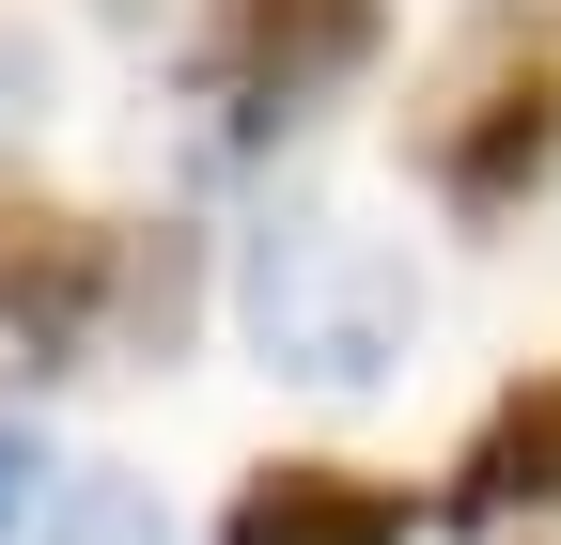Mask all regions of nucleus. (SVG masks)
<instances>
[{
    "instance_id": "obj_9",
    "label": "nucleus",
    "mask_w": 561,
    "mask_h": 545,
    "mask_svg": "<svg viewBox=\"0 0 561 545\" xmlns=\"http://www.w3.org/2000/svg\"><path fill=\"white\" fill-rule=\"evenodd\" d=\"M16 109H47V47H32V32H0V125H16Z\"/></svg>"
},
{
    "instance_id": "obj_4",
    "label": "nucleus",
    "mask_w": 561,
    "mask_h": 545,
    "mask_svg": "<svg viewBox=\"0 0 561 545\" xmlns=\"http://www.w3.org/2000/svg\"><path fill=\"white\" fill-rule=\"evenodd\" d=\"M110 281H125V234H94L79 202H32V187H0V344H32V359H79L94 327H110Z\"/></svg>"
},
{
    "instance_id": "obj_8",
    "label": "nucleus",
    "mask_w": 561,
    "mask_h": 545,
    "mask_svg": "<svg viewBox=\"0 0 561 545\" xmlns=\"http://www.w3.org/2000/svg\"><path fill=\"white\" fill-rule=\"evenodd\" d=\"M47 484H62V467H47V452H32L16 421H0V545H16V530H32V499H47Z\"/></svg>"
},
{
    "instance_id": "obj_7",
    "label": "nucleus",
    "mask_w": 561,
    "mask_h": 545,
    "mask_svg": "<svg viewBox=\"0 0 561 545\" xmlns=\"http://www.w3.org/2000/svg\"><path fill=\"white\" fill-rule=\"evenodd\" d=\"M32 545H157V499L110 484V467H62V484L32 499Z\"/></svg>"
},
{
    "instance_id": "obj_5",
    "label": "nucleus",
    "mask_w": 561,
    "mask_h": 545,
    "mask_svg": "<svg viewBox=\"0 0 561 545\" xmlns=\"http://www.w3.org/2000/svg\"><path fill=\"white\" fill-rule=\"evenodd\" d=\"M515 514H561V359L530 390H500L483 437L453 452V530H515Z\"/></svg>"
},
{
    "instance_id": "obj_3",
    "label": "nucleus",
    "mask_w": 561,
    "mask_h": 545,
    "mask_svg": "<svg viewBox=\"0 0 561 545\" xmlns=\"http://www.w3.org/2000/svg\"><path fill=\"white\" fill-rule=\"evenodd\" d=\"M375 47H390L375 0H219V32H203V109H219L234 141H265V125L328 109Z\"/></svg>"
},
{
    "instance_id": "obj_6",
    "label": "nucleus",
    "mask_w": 561,
    "mask_h": 545,
    "mask_svg": "<svg viewBox=\"0 0 561 545\" xmlns=\"http://www.w3.org/2000/svg\"><path fill=\"white\" fill-rule=\"evenodd\" d=\"M219 545H405V499L375 484V467H250L234 484V514H219Z\"/></svg>"
},
{
    "instance_id": "obj_2",
    "label": "nucleus",
    "mask_w": 561,
    "mask_h": 545,
    "mask_svg": "<svg viewBox=\"0 0 561 545\" xmlns=\"http://www.w3.org/2000/svg\"><path fill=\"white\" fill-rule=\"evenodd\" d=\"M421 172H437L453 219H515V202L561 172V32H500L453 79V109L421 125Z\"/></svg>"
},
{
    "instance_id": "obj_1",
    "label": "nucleus",
    "mask_w": 561,
    "mask_h": 545,
    "mask_svg": "<svg viewBox=\"0 0 561 545\" xmlns=\"http://www.w3.org/2000/svg\"><path fill=\"white\" fill-rule=\"evenodd\" d=\"M234 312H250V359H265V374H297V390H375V374L405 359V327H421V281H405L390 234L297 202V219L250 234Z\"/></svg>"
}]
</instances>
